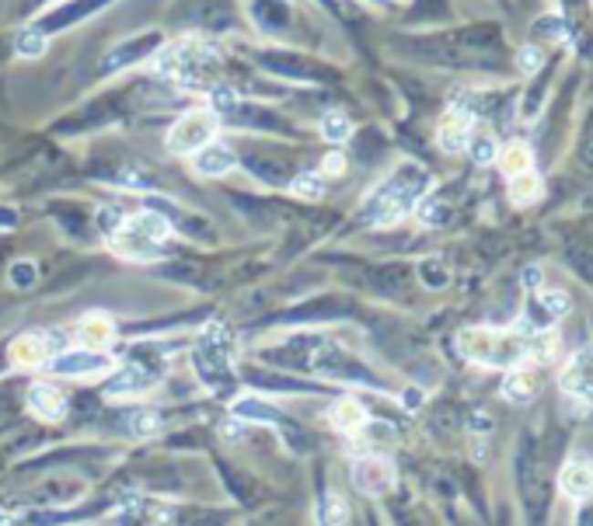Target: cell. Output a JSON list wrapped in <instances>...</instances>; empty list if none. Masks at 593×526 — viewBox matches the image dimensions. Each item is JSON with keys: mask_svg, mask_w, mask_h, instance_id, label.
Listing matches in <instances>:
<instances>
[{"mask_svg": "<svg viewBox=\"0 0 593 526\" xmlns=\"http://www.w3.org/2000/svg\"><path fill=\"white\" fill-rule=\"evenodd\" d=\"M430 185V175L419 164H401L388 181H380L374 195L363 202V220L374 227H388L398 223L412 206H419V199Z\"/></svg>", "mask_w": 593, "mask_h": 526, "instance_id": "obj_1", "label": "cell"}, {"mask_svg": "<svg viewBox=\"0 0 593 526\" xmlns=\"http://www.w3.org/2000/svg\"><path fill=\"white\" fill-rule=\"evenodd\" d=\"M534 332L537 328H531V325H514V328H468V332L457 338V346H461V352L468 359L482 363V366L516 370L527 359Z\"/></svg>", "mask_w": 593, "mask_h": 526, "instance_id": "obj_2", "label": "cell"}, {"mask_svg": "<svg viewBox=\"0 0 593 526\" xmlns=\"http://www.w3.org/2000/svg\"><path fill=\"white\" fill-rule=\"evenodd\" d=\"M172 237V223L158 213H140V216H130V220H122V227H119L116 234H112V248L116 254L122 258H158L164 252V241Z\"/></svg>", "mask_w": 593, "mask_h": 526, "instance_id": "obj_3", "label": "cell"}, {"mask_svg": "<svg viewBox=\"0 0 593 526\" xmlns=\"http://www.w3.org/2000/svg\"><path fill=\"white\" fill-rule=\"evenodd\" d=\"M217 126H220V116L213 108H192V112H185V116L172 126V133H168V150H172V154H182V157L199 154L206 143H213Z\"/></svg>", "mask_w": 593, "mask_h": 526, "instance_id": "obj_4", "label": "cell"}, {"mask_svg": "<svg viewBox=\"0 0 593 526\" xmlns=\"http://www.w3.org/2000/svg\"><path fill=\"white\" fill-rule=\"evenodd\" d=\"M258 63L286 80H336V70L325 67L321 59H311L307 53H294V49H262Z\"/></svg>", "mask_w": 593, "mask_h": 526, "instance_id": "obj_5", "label": "cell"}, {"mask_svg": "<svg viewBox=\"0 0 593 526\" xmlns=\"http://www.w3.org/2000/svg\"><path fill=\"white\" fill-rule=\"evenodd\" d=\"M558 387L573 401L593 405V346H583L558 373Z\"/></svg>", "mask_w": 593, "mask_h": 526, "instance_id": "obj_6", "label": "cell"}, {"mask_svg": "<svg viewBox=\"0 0 593 526\" xmlns=\"http://www.w3.org/2000/svg\"><path fill=\"white\" fill-rule=\"evenodd\" d=\"M161 42H164L161 39V32H143V36H133V39L119 42L116 49L101 59V74H116V70H126V67H133L140 59H147Z\"/></svg>", "mask_w": 593, "mask_h": 526, "instance_id": "obj_7", "label": "cell"}, {"mask_svg": "<svg viewBox=\"0 0 593 526\" xmlns=\"http://www.w3.org/2000/svg\"><path fill=\"white\" fill-rule=\"evenodd\" d=\"M59 349L57 335H21L11 342V349H7V359L15 363V366H42L46 359H53Z\"/></svg>", "mask_w": 593, "mask_h": 526, "instance_id": "obj_8", "label": "cell"}, {"mask_svg": "<svg viewBox=\"0 0 593 526\" xmlns=\"http://www.w3.org/2000/svg\"><path fill=\"white\" fill-rule=\"evenodd\" d=\"M353 485L367 495H388L395 488V468L380 457H363L353 464Z\"/></svg>", "mask_w": 593, "mask_h": 526, "instance_id": "obj_9", "label": "cell"}, {"mask_svg": "<svg viewBox=\"0 0 593 526\" xmlns=\"http://www.w3.org/2000/svg\"><path fill=\"white\" fill-rule=\"evenodd\" d=\"M105 4H112V0H70V4H63L57 11H49L42 21H36V28H39L42 36H53V32H63V28H74L78 21L91 18L95 11H101Z\"/></svg>", "mask_w": 593, "mask_h": 526, "instance_id": "obj_10", "label": "cell"}, {"mask_svg": "<svg viewBox=\"0 0 593 526\" xmlns=\"http://www.w3.org/2000/svg\"><path fill=\"white\" fill-rule=\"evenodd\" d=\"M558 488L569 495V499H590L593 495V457L587 453H576L569 457L562 470H558Z\"/></svg>", "mask_w": 593, "mask_h": 526, "instance_id": "obj_11", "label": "cell"}, {"mask_svg": "<svg viewBox=\"0 0 593 526\" xmlns=\"http://www.w3.org/2000/svg\"><path fill=\"white\" fill-rule=\"evenodd\" d=\"M468 139H472V112L451 108L447 116L440 119V126H436V143H440V150H443V154H461V150L468 147Z\"/></svg>", "mask_w": 593, "mask_h": 526, "instance_id": "obj_12", "label": "cell"}, {"mask_svg": "<svg viewBox=\"0 0 593 526\" xmlns=\"http://www.w3.org/2000/svg\"><path fill=\"white\" fill-rule=\"evenodd\" d=\"M49 370L59 373V376H88V373H101L109 370V359L95 349H78V352H63V356H53Z\"/></svg>", "mask_w": 593, "mask_h": 526, "instance_id": "obj_13", "label": "cell"}, {"mask_svg": "<svg viewBox=\"0 0 593 526\" xmlns=\"http://www.w3.org/2000/svg\"><path fill=\"white\" fill-rule=\"evenodd\" d=\"M248 15L265 36H279L290 28V4L286 0H248Z\"/></svg>", "mask_w": 593, "mask_h": 526, "instance_id": "obj_14", "label": "cell"}, {"mask_svg": "<svg viewBox=\"0 0 593 526\" xmlns=\"http://www.w3.org/2000/svg\"><path fill=\"white\" fill-rule=\"evenodd\" d=\"M537 394H541V380H537V373L534 370L516 366V370L506 373V380H503V397H506L510 405H531Z\"/></svg>", "mask_w": 593, "mask_h": 526, "instance_id": "obj_15", "label": "cell"}, {"mask_svg": "<svg viewBox=\"0 0 593 526\" xmlns=\"http://www.w3.org/2000/svg\"><path fill=\"white\" fill-rule=\"evenodd\" d=\"M151 384H154V373H147L143 366L130 363V366H122V370L109 380L105 394H109V397H130V394H143Z\"/></svg>", "mask_w": 593, "mask_h": 526, "instance_id": "obj_16", "label": "cell"}, {"mask_svg": "<svg viewBox=\"0 0 593 526\" xmlns=\"http://www.w3.org/2000/svg\"><path fill=\"white\" fill-rule=\"evenodd\" d=\"M234 168V150L224 143H206L196 154V171L203 178H224Z\"/></svg>", "mask_w": 593, "mask_h": 526, "instance_id": "obj_17", "label": "cell"}, {"mask_svg": "<svg viewBox=\"0 0 593 526\" xmlns=\"http://www.w3.org/2000/svg\"><path fill=\"white\" fill-rule=\"evenodd\" d=\"M196 373L210 384L213 390H231V363L227 359H220V356H213V352H203V349H196Z\"/></svg>", "mask_w": 593, "mask_h": 526, "instance_id": "obj_18", "label": "cell"}, {"mask_svg": "<svg viewBox=\"0 0 593 526\" xmlns=\"http://www.w3.org/2000/svg\"><path fill=\"white\" fill-rule=\"evenodd\" d=\"M495 164H499V171L506 178H516V175H524V171H534L531 164H534V154H531V147L527 143H506L503 150H499V157H495Z\"/></svg>", "mask_w": 593, "mask_h": 526, "instance_id": "obj_19", "label": "cell"}, {"mask_svg": "<svg viewBox=\"0 0 593 526\" xmlns=\"http://www.w3.org/2000/svg\"><path fill=\"white\" fill-rule=\"evenodd\" d=\"M80 342H84V349H105L109 342H112V321L105 317V314H88L84 321H80Z\"/></svg>", "mask_w": 593, "mask_h": 526, "instance_id": "obj_20", "label": "cell"}, {"mask_svg": "<svg viewBox=\"0 0 593 526\" xmlns=\"http://www.w3.org/2000/svg\"><path fill=\"white\" fill-rule=\"evenodd\" d=\"M332 426L338 432H346V436H356V432L367 426V411L353 397H342V401H336V408H332Z\"/></svg>", "mask_w": 593, "mask_h": 526, "instance_id": "obj_21", "label": "cell"}, {"mask_svg": "<svg viewBox=\"0 0 593 526\" xmlns=\"http://www.w3.org/2000/svg\"><path fill=\"white\" fill-rule=\"evenodd\" d=\"M558 349H562V338H558V332H552V328H537V332L531 335L527 363H537V366H545V363L558 359Z\"/></svg>", "mask_w": 593, "mask_h": 526, "instance_id": "obj_22", "label": "cell"}, {"mask_svg": "<svg viewBox=\"0 0 593 526\" xmlns=\"http://www.w3.org/2000/svg\"><path fill=\"white\" fill-rule=\"evenodd\" d=\"M28 405H32V411L36 415H42V418H59L63 415V397H59V390L46 387V384H32L28 387Z\"/></svg>", "mask_w": 593, "mask_h": 526, "instance_id": "obj_23", "label": "cell"}, {"mask_svg": "<svg viewBox=\"0 0 593 526\" xmlns=\"http://www.w3.org/2000/svg\"><path fill=\"white\" fill-rule=\"evenodd\" d=\"M199 349L213 352V356H220V359H227V363H231V356H234V349H237L234 332H231V328H224V325H210V328L203 332V338H199Z\"/></svg>", "mask_w": 593, "mask_h": 526, "instance_id": "obj_24", "label": "cell"}, {"mask_svg": "<svg viewBox=\"0 0 593 526\" xmlns=\"http://www.w3.org/2000/svg\"><path fill=\"white\" fill-rule=\"evenodd\" d=\"M541 199V175L524 171V175L510 178V202L514 206H534Z\"/></svg>", "mask_w": 593, "mask_h": 526, "instance_id": "obj_25", "label": "cell"}, {"mask_svg": "<svg viewBox=\"0 0 593 526\" xmlns=\"http://www.w3.org/2000/svg\"><path fill=\"white\" fill-rule=\"evenodd\" d=\"M234 415L237 418H248V422H269V426H286L283 418H279L276 408H269V405H262L255 397H244V401H234Z\"/></svg>", "mask_w": 593, "mask_h": 526, "instance_id": "obj_26", "label": "cell"}, {"mask_svg": "<svg viewBox=\"0 0 593 526\" xmlns=\"http://www.w3.org/2000/svg\"><path fill=\"white\" fill-rule=\"evenodd\" d=\"M321 137L332 139V143H346V139L353 137V119L346 116V112H328V116L321 119Z\"/></svg>", "mask_w": 593, "mask_h": 526, "instance_id": "obj_27", "label": "cell"}, {"mask_svg": "<svg viewBox=\"0 0 593 526\" xmlns=\"http://www.w3.org/2000/svg\"><path fill=\"white\" fill-rule=\"evenodd\" d=\"M46 39H49V36H42L39 28L32 25V28L18 32V39H15V49H18L21 57L36 59V57H42V53H46Z\"/></svg>", "mask_w": 593, "mask_h": 526, "instance_id": "obj_28", "label": "cell"}, {"mask_svg": "<svg viewBox=\"0 0 593 526\" xmlns=\"http://www.w3.org/2000/svg\"><path fill=\"white\" fill-rule=\"evenodd\" d=\"M468 154H472L474 164H493L495 157H499V143H495V137H472L468 139V147H464Z\"/></svg>", "mask_w": 593, "mask_h": 526, "instance_id": "obj_29", "label": "cell"}, {"mask_svg": "<svg viewBox=\"0 0 593 526\" xmlns=\"http://www.w3.org/2000/svg\"><path fill=\"white\" fill-rule=\"evenodd\" d=\"M541 311H545V317H548V325L558 321V317H566V314H569V293L545 290L541 293Z\"/></svg>", "mask_w": 593, "mask_h": 526, "instance_id": "obj_30", "label": "cell"}, {"mask_svg": "<svg viewBox=\"0 0 593 526\" xmlns=\"http://www.w3.org/2000/svg\"><path fill=\"white\" fill-rule=\"evenodd\" d=\"M130 432H133V436H140V439L158 436V432H161V415H158V411H133Z\"/></svg>", "mask_w": 593, "mask_h": 526, "instance_id": "obj_31", "label": "cell"}, {"mask_svg": "<svg viewBox=\"0 0 593 526\" xmlns=\"http://www.w3.org/2000/svg\"><path fill=\"white\" fill-rule=\"evenodd\" d=\"M541 67H545V53H541V46H524V49L516 53V70H520L524 77H534Z\"/></svg>", "mask_w": 593, "mask_h": 526, "instance_id": "obj_32", "label": "cell"}, {"mask_svg": "<svg viewBox=\"0 0 593 526\" xmlns=\"http://www.w3.org/2000/svg\"><path fill=\"white\" fill-rule=\"evenodd\" d=\"M419 216H422V223L436 227V223H443L447 206H443V202H436V195H422V199H419Z\"/></svg>", "mask_w": 593, "mask_h": 526, "instance_id": "obj_33", "label": "cell"}, {"mask_svg": "<svg viewBox=\"0 0 593 526\" xmlns=\"http://www.w3.org/2000/svg\"><path fill=\"white\" fill-rule=\"evenodd\" d=\"M422 283L426 286H433V290H440V286H447V269H443V262H436V258H430V262H422Z\"/></svg>", "mask_w": 593, "mask_h": 526, "instance_id": "obj_34", "label": "cell"}, {"mask_svg": "<svg viewBox=\"0 0 593 526\" xmlns=\"http://www.w3.org/2000/svg\"><path fill=\"white\" fill-rule=\"evenodd\" d=\"M32 283H36V265H32V262H15V265H11V286L28 290Z\"/></svg>", "mask_w": 593, "mask_h": 526, "instance_id": "obj_35", "label": "cell"}, {"mask_svg": "<svg viewBox=\"0 0 593 526\" xmlns=\"http://www.w3.org/2000/svg\"><path fill=\"white\" fill-rule=\"evenodd\" d=\"M290 189H294L296 195H304V199H317V195H321V178L317 175H296L294 181H290Z\"/></svg>", "mask_w": 593, "mask_h": 526, "instance_id": "obj_36", "label": "cell"}, {"mask_svg": "<svg viewBox=\"0 0 593 526\" xmlns=\"http://www.w3.org/2000/svg\"><path fill=\"white\" fill-rule=\"evenodd\" d=\"M99 227L101 231H105V234L112 237L119 231V227H122V213H119L116 206H101L99 210Z\"/></svg>", "mask_w": 593, "mask_h": 526, "instance_id": "obj_37", "label": "cell"}, {"mask_svg": "<svg viewBox=\"0 0 593 526\" xmlns=\"http://www.w3.org/2000/svg\"><path fill=\"white\" fill-rule=\"evenodd\" d=\"M537 32L548 36V39H566V28H562V18H541L537 21Z\"/></svg>", "mask_w": 593, "mask_h": 526, "instance_id": "obj_38", "label": "cell"}, {"mask_svg": "<svg viewBox=\"0 0 593 526\" xmlns=\"http://www.w3.org/2000/svg\"><path fill=\"white\" fill-rule=\"evenodd\" d=\"M346 516H349V512H346V502H342V499H332V502H328V523L342 526L346 523Z\"/></svg>", "mask_w": 593, "mask_h": 526, "instance_id": "obj_39", "label": "cell"}, {"mask_svg": "<svg viewBox=\"0 0 593 526\" xmlns=\"http://www.w3.org/2000/svg\"><path fill=\"white\" fill-rule=\"evenodd\" d=\"M342 171H346V157L342 154L325 157V175H342Z\"/></svg>", "mask_w": 593, "mask_h": 526, "instance_id": "obj_40", "label": "cell"}, {"mask_svg": "<svg viewBox=\"0 0 593 526\" xmlns=\"http://www.w3.org/2000/svg\"><path fill=\"white\" fill-rule=\"evenodd\" d=\"M524 286H531V290L541 286V269H537V265H527V269H524Z\"/></svg>", "mask_w": 593, "mask_h": 526, "instance_id": "obj_41", "label": "cell"}, {"mask_svg": "<svg viewBox=\"0 0 593 526\" xmlns=\"http://www.w3.org/2000/svg\"><path fill=\"white\" fill-rule=\"evenodd\" d=\"M321 4H325V7H336V0H321Z\"/></svg>", "mask_w": 593, "mask_h": 526, "instance_id": "obj_42", "label": "cell"}, {"mask_svg": "<svg viewBox=\"0 0 593 526\" xmlns=\"http://www.w3.org/2000/svg\"><path fill=\"white\" fill-rule=\"evenodd\" d=\"M391 4H401V0H391Z\"/></svg>", "mask_w": 593, "mask_h": 526, "instance_id": "obj_43", "label": "cell"}]
</instances>
